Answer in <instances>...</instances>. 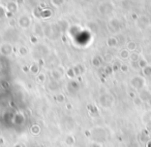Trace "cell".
<instances>
[{
    "label": "cell",
    "mask_w": 151,
    "mask_h": 147,
    "mask_svg": "<svg viewBox=\"0 0 151 147\" xmlns=\"http://www.w3.org/2000/svg\"><path fill=\"white\" fill-rule=\"evenodd\" d=\"M44 32L48 37L53 38V39H54L55 37H54L53 34H55V36L58 37V36L60 35V28H59L58 25H48V26L45 27Z\"/></svg>",
    "instance_id": "6da1fadb"
},
{
    "label": "cell",
    "mask_w": 151,
    "mask_h": 147,
    "mask_svg": "<svg viewBox=\"0 0 151 147\" xmlns=\"http://www.w3.org/2000/svg\"><path fill=\"white\" fill-rule=\"evenodd\" d=\"M113 9H114L113 4L110 2H104L99 6V13H101L103 15H109V13H111L113 11Z\"/></svg>",
    "instance_id": "7a4b0ae2"
},
{
    "label": "cell",
    "mask_w": 151,
    "mask_h": 147,
    "mask_svg": "<svg viewBox=\"0 0 151 147\" xmlns=\"http://www.w3.org/2000/svg\"><path fill=\"white\" fill-rule=\"evenodd\" d=\"M130 83H132V85L134 87V89H141V87L144 85L145 80H144V78L141 76H134V78L132 79Z\"/></svg>",
    "instance_id": "3957f363"
},
{
    "label": "cell",
    "mask_w": 151,
    "mask_h": 147,
    "mask_svg": "<svg viewBox=\"0 0 151 147\" xmlns=\"http://www.w3.org/2000/svg\"><path fill=\"white\" fill-rule=\"evenodd\" d=\"M18 23H19V25L21 26L22 28H28L30 26V24H31V20H30V18L28 17V16L24 15V16H21V17L19 18V21H18Z\"/></svg>",
    "instance_id": "277c9868"
},
{
    "label": "cell",
    "mask_w": 151,
    "mask_h": 147,
    "mask_svg": "<svg viewBox=\"0 0 151 147\" xmlns=\"http://www.w3.org/2000/svg\"><path fill=\"white\" fill-rule=\"evenodd\" d=\"M13 52V48L9 43H4L0 46V53L3 55V56H9Z\"/></svg>",
    "instance_id": "5b68a950"
},
{
    "label": "cell",
    "mask_w": 151,
    "mask_h": 147,
    "mask_svg": "<svg viewBox=\"0 0 151 147\" xmlns=\"http://www.w3.org/2000/svg\"><path fill=\"white\" fill-rule=\"evenodd\" d=\"M108 28L111 30V32H117L119 30L120 26H119V22L118 20L116 19H113L108 23Z\"/></svg>",
    "instance_id": "8992f818"
},
{
    "label": "cell",
    "mask_w": 151,
    "mask_h": 147,
    "mask_svg": "<svg viewBox=\"0 0 151 147\" xmlns=\"http://www.w3.org/2000/svg\"><path fill=\"white\" fill-rule=\"evenodd\" d=\"M6 9H7V11H9V13H17V11H18L19 6H18L17 2H15V1H9V2L7 3V5H6Z\"/></svg>",
    "instance_id": "52a82bcc"
},
{
    "label": "cell",
    "mask_w": 151,
    "mask_h": 147,
    "mask_svg": "<svg viewBox=\"0 0 151 147\" xmlns=\"http://www.w3.org/2000/svg\"><path fill=\"white\" fill-rule=\"evenodd\" d=\"M51 77H52L55 81L59 80V79L62 77V72L59 71V69H54V70H52V72H51Z\"/></svg>",
    "instance_id": "ba28073f"
},
{
    "label": "cell",
    "mask_w": 151,
    "mask_h": 147,
    "mask_svg": "<svg viewBox=\"0 0 151 147\" xmlns=\"http://www.w3.org/2000/svg\"><path fill=\"white\" fill-rule=\"evenodd\" d=\"M73 71H75V74H76V76L77 75H81V74H83V73L85 72V68L82 66V65H77L76 67H73Z\"/></svg>",
    "instance_id": "9c48e42d"
},
{
    "label": "cell",
    "mask_w": 151,
    "mask_h": 147,
    "mask_svg": "<svg viewBox=\"0 0 151 147\" xmlns=\"http://www.w3.org/2000/svg\"><path fill=\"white\" fill-rule=\"evenodd\" d=\"M107 44L110 46V48H114V46H116L118 44V39L115 37L109 38V39L107 40Z\"/></svg>",
    "instance_id": "30bf717a"
},
{
    "label": "cell",
    "mask_w": 151,
    "mask_h": 147,
    "mask_svg": "<svg viewBox=\"0 0 151 147\" xmlns=\"http://www.w3.org/2000/svg\"><path fill=\"white\" fill-rule=\"evenodd\" d=\"M129 58H130V60H132V62H138V61L140 60V55H139L138 53L132 52V54H130Z\"/></svg>",
    "instance_id": "8fae6325"
},
{
    "label": "cell",
    "mask_w": 151,
    "mask_h": 147,
    "mask_svg": "<svg viewBox=\"0 0 151 147\" xmlns=\"http://www.w3.org/2000/svg\"><path fill=\"white\" fill-rule=\"evenodd\" d=\"M38 71H40V66H38L36 63H34V64H32L31 66H30V72H32L33 74L38 73Z\"/></svg>",
    "instance_id": "7c38bea8"
},
{
    "label": "cell",
    "mask_w": 151,
    "mask_h": 147,
    "mask_svg": "<svg viewBox=\"0 0 151 147\" xmlns=\"http://www.w3.org/2000/svg\"><path fill=\"white\" fill-rule=\"evenodd\" d=\"M126 48H126V50H127L128 52H129V50H132V52H134V50L137 48V44L134 43V41H129L127 44H126Z\"/></svg>",
    "instance_id": "4fadbf2b"
},
{
    "label": "cell",
    "mask_w": 151,
    "mask_h": 147,
    "mask_svg": "<svg viewBox=\"0 0 151 147\" xmlns=\"http://www.w3.org/2000/svg\"><path fill=\"white\" fill-rule=\"evenodd\" d=\"M101 59L99 58V57H94V58L92 59V65L95 67H99L101 66Z\"/></svg>",
    "instance_id": "5bb4252c"
},
{
    "label": "cell",
    "mask_w": 151,
    "mask_h": 147,
    "mask_svg": "<svg viewBox=\"0 0 151 147\" xmlns=\"http://www.w3.org/2000/svg\"><path fill=\"white\" fill-rule=\"evenodd\" d=\"M129 56H130V54L127 50H122L121 52H120V58L121 59H127V58H129Z\"/></svg>",
    "instance_id": "9a60e30c"
},
{
    "label": "cell",
    "mask_w": 151,
    "mask_h": 147,
    "mask_svg": "<svg viewBox=\"0 0 151 147\" xmlns=\"http://www.w3.org/2000/svg\"><path fill=\"white\" fill-rule=\"evenodd\" d=\"M138 64H139V67L142 69H144L146 66H148V63H147V61L145 60V59H140V60L138 61Z\"/></svg>",
    "instance_id": "2e32d148"
},
{
    "label": "cell",
    "mask_w": 151,
    "mask_h": 147,
    "mask_svg": "<svg viewBox=\"0 0 151 147\" xmlns=\"http://www.w3.org/2000/svg\"><path fill=\"white\" fill-rule=\"evenodd\" d=\"M143 73H144L145 76H151V66L148 65L143 69Z\"/></svg>",
    "instance_id": "e0dca14e"
},
{
    "label": "cell",
    "mask_w": 151,
    "mask_h": 147,
    "mask_svg": "<svg viewBox=\"0 0 151 147\" xmlns=\"http://www.w3.org/2000/svg\"><path fill=\"white\" fill-rule=\"evenodd\" d=\"M103 59L107 63H111L112 61H113V56H112L111 54H105V55H104V58Z\"/></svg>",
    "instance_id": "ac0fdd59"
},
{
    "label": "cell",
    "mask_w": 151,
    "mask_h": 147,
    "mask_svg": "<svg viewBox=\"0 0 151 147\" xmlns=\"http://www.w3.org/2000/svg\"><path fill=\"white\" fill-rule=\"evenodd\" d=\"M65 0H52V4L55 5V6H60L64 3Z\"/></svg>",
    "instance_id": "d6986e66"
},
{
    "label": "cell",
    "mask_w": 151,
    "mask_h": 147,
    "mask_svg": "<svg viewBox=\"0 0 151 147\" xmlns=\"http://www.w3.org/2000/svg\"><path fill=\"white\" fill-rule=\"evenodd\" d=\"M68 87H69V89H73V91H76V89H78L79 85H78V83L76 82V81H71V82H69Z\"/></svg>",
    "instance_id": "ffe728a7"
},
{
    "label": "cell",
    "mask_w": 151,
    "mask_h": 147,
    "mask_svg": "<svg viewBox=\"0 0 151 147\" xmlns=\"http://www.w3.org/2000/svg\"><path fill=\"white\" fill-rule=\"evenodd\" d=\"M27 48H25V46H21V48H19V54L21 55V56H25L26 54H27Z\"/></svg>",
    "instance_id": "44dd1931"
},
{
    "label": "cell",
    "mask_w": 151,
    "mask_h": 147,
    "mask_svg": "<svg viewBox=\"0 0 151 147\" xmlns=\"http://www.w3.org/2000/svg\"><path fill=\"white\" fill-rule=\"evenodd\" d=\"M40 126H36V124H35V126H32V128H31V132L33 133L34 135H37L38 133H40Z\"/></svg>",
    "instance_id": "7402d4cb"
},
{
    "label": "cell",
    "mask_w": 151,
    "mask_h": 147,
    "mask_svg": "<svg viewBox=\"0 0 151 147\" xmlns=\"http://www.w3.org/2000/svg\"><path fill=\"white\" fill-rule=\"evenodd\" d=\"M142 99H141L140 97H136V98H134V105H137V106H140V105H142Z\"/></svg>",
    "instance_id": "603a6c76"
},
{
    "label": "cell",
    "mask_w": 151,
    "mask_h": 147,
    "mask_svg": "<svg viewBox=\"0 0 151 147\" xmlns=\"http://www.w3.org/2000/svg\"><path fill=\"white\" fill-rule=\"evenodd\" d=\"M73 142H75V138H73V136H67V138H66V144L73 145Z\"/></svg>",
    "instance_id": "cb8c5ba5"
},
{
    "label": "cell",
    "mask_w": 151,
    "mask_h": 147,
    "mask_svg": "<svg viewBox=\"0 0 151 147\" xmlns=\"http://www.w3.org/2000/svg\"><path fill=\"white\" fill-rule=\"evenodd\" d=\"M67 76L70 77V78H73V77L76 76L75 71H73V68H69L68 70H67Z\"/></svg>",
    "instance_id": "d4e9b609"
},
{
    "label": "cell",
    "mask_w": 151,
    "mask_h": 147,
    "mask_svg": "<svg viewBox=\"0 0 151 147\" xmlns=\"http://www.w3.org/2000/svg\"><path fill=\"white\" fill-rule=\"evenodd\" d=\"M52 15V11H42V18H49Z\"/></svg>",
    "instance_id": "484cf974"
},
{
    "label": "cell",
    "mask_w": 151,
    "mask_h": 147,
    "mask_svg": "<svg viewBox=\"0 0 151 147\" xmlns=\"http://www.w3.org/2000/svg\"><path fill=\"white\" fill-rule=\"evenodd\" d=\"M45 79H46V75H45L44 73H40V74H38V76H37V80L40 81V82H44Z\"/></svg>",
    "instance_id": "4316f807"
},
{
    "label": "cell",
    "mask_w": 151,
    "mask_h": 147,
    "mask_svg": "<svg viewBox=\"0 0 151 147\" xmlns=\"http://www.w3.org/2000/svg\"><path fill=\"white\" fill-rule=\"evenodd\" d=\"M120 66H121V64H120V63H118V62H116L115 64L113 65V67H112V68H113V72H116L117 70H119Z\"/></svg>",
    "instance_id": "83f0119b"
},
{
    "label": "cell",
    "mask_w": 151,
    "mask_h": 147,
    "mask_svg": "<svg viewBox=\"0 0 151 147\" xmlns=\"http://www.w3.org/2000/svg\"><path fill=\"white\" fill-rule=\"evenodd\" d=\"M57 101L59 102V103H62V102H64V100H65V98H64V96L62 95V94H59V95H57Z\"/></svg>",
    "instance_id": "f1b7e54d"
},
{
    "label": "cell",
    "mask_w": 151,
    "mask_h": 147,
    "mask_svg": "<svg viewBox=\"0 0 151 147\" xmlns=\"http://www.w3.org/2000/svg\"><path fill=\"white\" fill-rule=\"evenodd\" d=\"M120 70L122 71V72H127L128 70V66L125 64H121V66H120Z\"/></svg>",
    "instance_id": "f546056e"
},
{
    "label": "cell",
    "mask_w": 151,
    "mask_h": 147,
    "mask_svg": "<svg viewBox=\"0 0 151 147\" xmlns=\"http://www.w3.org/2000/svg\"><path fill=\"white\" fill-rule=\"evenodd\" d=\"M5 11H4V9H3L2 6H0V19H2V18H4L5 17Z\"/></svg>",
    "instance_id": "4dcf8cb0"
},
{
    "label": "cell",
    "mask_w": 151,
    "mask_h": 147,
    "mask_svg": "<svg viewBox=\"0 0 151 147\" xmlns=\"http://www.w3.org/2000/svg\"><path fill=\"white\" fill-rule=\"evenodd\" d=\"M89 27H90L94 32L97 31V26H96V24H95V23H92V24L90 23V24H89Z\"/></svg>",
    "instance_id": "1f68e13d"
},
{
    "label": "cell",
    "mask_w": 151,
    "mask_h": 147,
    "mask_svg": "<svg viewBox=\"0 0 151 147\" xmlns=\"http://www.w3.org/2000/svg\"><path fill=\"white\" fill-rule=\"evenodd\" d=\"M106 73H109V74L113 73V68L112 67H106Z\"/></svg>",
    "instance_id": "d6a6232c"
},
{
    "label": "cell",
    "mask_w": 151,
    "mask_h": 147,
    "mask_svg": "<svg viewBox=\"0 0 151 147\" xmlns=\"http://www.w3.org/2000/svg\"><path fill=\"white\" fill-rule=\"evenodd\" d=\"M30 41H31L32 43H36V42H37V38H36L35 36H31V38H30Z\"/></svg>",
    "instance_id": "836d02e7"
},
{
    "label": "cell",
    "mask_w": 151,
    "mask_h": 147,
    "mask_svg": "<svg viewBox=\"0 0 151 147\" xmlns=\"http://www.w3.org/2000/svg\"><path fill=\"white\" fill-rule=\"evenodd\" d=\"M132 67H134V69H139V68H140V67H139L138 62H132Z\"/></svg>",
    "instance_id": "e575fe53"
},
{
    "label": "cell",
    "mask_w": 151,
    "mask_h": 147,
    "mask_svg": "<svg viewBox=\"0 0 151 147\" xmlns=\"http://www.w3.org/2000/svg\"><path fill=\"white\" fill-rule=\"evenodd\" d=\"M30 70V67H28V66H24L23 67V71L24 72H27V71H29Z\"/></svg>",
    "instance_id": "d590c367"
},
{
    "label": "cell",
    "mask_w": 151,
    "mask_h": 147,
    "mask_svg": "<svg viewBox=\"0 0 151 147\" xmlns=\"http://www.w3.org/2000/svg\"><path fill=\"white\" fill-rule=\"evenodd\" d=\"M13 15H14V13H9V11H7V13H5V17H7V18H12V17H13Z\"/></svg>",
    "instance_id": "8d00e7d4"
},
{
    "label": "cell",
    "mask_w": 151,
    "mask_h": 147,
    "mask_svg": "<svg viewBox=\"0 0 151 147\" xmlns=\"http://www.w3.org/2000/svg\"><path fill=\"white\" fill-rule=\"evenodd\" d=\"M16 2H17V4H22V3H24V0H16Z\"/></svg>",
    "instance_id": "74e56055"
},
{
    "label": "cell",
    "mask_w": 151,
    "mask_h": 147,
    "mask_svg": "<svg viewBox=\"0 0 151 147\" xmlns=\"http://www.w3.org/2000/svg\"><path fill=\"white\" fill-rule=\"evenodd\" d=\"M85 135H86L87 137H90V132H89V131H86V132H85Z\"/></svg>",
    "instance_id": "f35d334b"
},
{
    "label": "cell",
    "mask_w": 151,
    "mask_h": 147,
    "mask_svg": "<svg viewBox=\"0 0 151 147\" xmlns=\"http://www.w3.org/2000/svg\"><path fill=\"white\" fill-rule=\"evenodd\" d=\"M132 19H134V20H137V18H138V17H137L136 13H132Z\"/></svg>",
    "instance_id": "ab89813d"
},
{
    "label": "cell",
    "mask_w": 151,
    "mask_h": 147,
    "mask_svg": "<svg viewBox=\"0 0 151 147\" xmlns=\"http://www.w3.org/2000/svg\"><path fill=\"white\" fill-rule=\"evenodd\" d=\"M147 147H151V140L148 141V144H147Z\"/></svg>",
    "instance_id": "60d3db41"
},
{
    "label": "cell",
    "mask_w": 151,
    "mask_h": 147,
    "mask_svg": "<svg viewBox=\"0 0 151 147\" xmlns=\"http://www.w3.org/2000/svg\"><path fill=\"white\" fill-rule=\"evenodd\" d=\"M3 141H4V140H3L2 138H0V144H3V143H4Z\"/></svg>",
    "instance_id": "b9f144b4"
},
{
    "label": "cell",
    "mask_w": 151,
    "mask_h": 147,
    "mask_svg": "<svg viewBox=\"0 0 151 147\" xmlns=\"http://www.w3.org/2000/svg\"><path fill=\"white\" fill-rule=\"evenodd\" d=\"M66 108H68V109H71V105H70V104H68V105H66Z\"/></svg>",
    "instance_id": "7bdbcfd3"
}]
</instances>
